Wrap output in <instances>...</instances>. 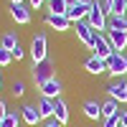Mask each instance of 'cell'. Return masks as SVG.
Segmentation results:
<instances>
[{
    "instance_id": "6da1fadb",
    "label": "cell",
    "mask_w": 127,
    "mask_h": 127,
    "mask_svg": "<svg viewBox=\"0 0 127 127\" xmlns=\"http://www.w3.org/2000/svg\"><path fill=\"white\" fill-rule=\"evenodd\" d=\"M107 10H104V5L99 3V0H94L92 8H89V15H87V23L97 31V33H102V31H107Z\"/></svg>"
},
{
    "instance_id": "7a4b0ae2",
    "label": "cell",
    "mask_w": 127,
    "mask_h": 127,
    "mask_svg": "<svg viewBox=\"0 0 127 127\" xmlns=\"http://www.w3.org/2000/svg\"><path fill=\"white\" fill-rule=\"evenodd\" d=\"M31 59H33V64H41V61H46L48 59V38L46 33H38L33 36V41H31Z\"/></svg>"
},
{
    "instance_id": "3957f363",
    "label": "cell",
    "mask_w": 127,
    "mask_h": 127,
    "mask_svg": "<svg viewBox=\"0 0 127 127\" xmlns=\"http://www.w3.org/2000/svg\"><path fill=\"white\" fill-rule=\"evenodd\" d=\"M31 74H33L36 87L41 89L48 79H54V64H51L48 59H46V61H41V64H33V66H31Z\"/></svg>"
},
{
    "instance_id": "277c9868",
    "label": "cell",
    "mask_w": 127,
    "mask_h": 127,
    "mask_svg": "<svg viewBox=\"0 0 127 127\" xmlns=\"http://www.w3.org/2000/svg\"><path fill=\"white\" fill-rule=\"evenodd\" d=\"M107 74H112L114 79H120L127 74V56L120 54V51H114V54L107 59Z\"/></svg>"
},
{
    "instance_id": "5b68a950",
    "label": "cell",
    "mask_w": 127,
    "mask_h": 127,
    "mask_svg": "<svg viewBox=\"0 0 127 127\" xmlns=\"http://www.w3.org/2000/svg\"><path fill=\"white\" fill-rule=\"evenodd\" d=\"M97 33V31H94ZM94 56H99V59H109L112 54H114V48H112V43H109V38H107V33H97L94 36Z\"/></svg>"
},
{
    "instance_id": "8992f818",
    "label": "cell",
    "mask_w": 127,
    "mask_h": 127,
    "mask_svg": "<svg viewBox=\"0 0 127 127\" xmlns=\"http://www.w3.org/2000/svg\"><path fill=\"white\" fill-rule=\"evenodd\" d=\"M74 26H76V38L81 41L84 46L94 48V36H97V33H94V28L87 23V20H79V23H74Z\"/></svg>"
},
{
    "instance_id": "52a82bcc",
    "label": "cell",
    "mask_w": 127,
    "mask_h": 127,
    "mask_svg": "<svg viewBox=\"0 0 127 127\" xmlns=\"http://www.w3.org/2000/svg\"><path fill=\"white\" fill-rule=\"evenodd\" d=\"M89 8H92V5L71 3V5L66 8V18L71 20V23H79V20H87V15H89Z\"/></svg>"
},
{
    "instance_id": "ba28073f",
    "label": "cell",
    "mask_w": 127,
    "mask_h": 127,
    "mask_svg": "<svg viewBox=\"0 0 127 127\" xmlns=\"http://www.w3.org/2000/svg\"><path fill=\"white\" fill-rule=\"evenodd\" d=\"M107 94H109V99L127 104V81H112L107 87Z\"/></svg>"
},
{
    "instance_id": "9c48e42d",
    "label": "cell",
    "mask_w": 127,
    "mask_h": 127,
    "mask_svg": "<svg viewBox=\"0 0 127 127\" xmlns=\"http://www.w3.org/2000/svg\"><path fill=\"white\" fill-rule=\"evenodd\" d=\"M20 120H23L26 125H31V127H36V125L41 122L38 107H36V104H23V109H20Z\"/></svg>"
},
{
    "instance_id": "30bf717a",
    "label": "cell",
    "mask_w": 127,
    "mask_h": 127,
    "mask_svg": "<svg viewBox=\"0 0 127 127\" xmlns=\"http://www.w3.org/2000/svg\"><path fill=\"white\" fill-rule=\"evenodd\" d=\"M43 20H46V26H48V28H54V31H69V28H71V20H69L66 15H56V13H48Z\"/></svg>"
},
{
    "instance_id": "8fae6325",
    "label": "cell",
    "mask_w": 127,
    "mask_h": 127,
    "mask_svg": "<svg viewBox=\"0 0 127 127\" xmlns=\"http://www.w3.org/2000/svg\"><path fill=\"white\" fill-rule=\"evenodd\" d=\"M84 69H87L89 74H94V76H99V74H104V71H107V59L89 56L87 61H84Z\"/></svg>"
},
{
    "instance_id": "7c38bea8",
    "label": "cell",
    "mask_w": 127,
    "mask_h": 127,
    "mask_svg": "<svg viewBox=\"0 0 127 127\" xmlns=\"http://www.w3.org/2000/svg\"><path fill=\"white\" fill-rule=\"evenodd\" d=\"M61 81L54 76V79H48L46 84H43V87H41V97H48V99H59L61 97Z\"/></svg>"
},
{
    "instance_id": "4fadbf2b",
    "label": "cell",
    "mask_w": 127,
    "mask_h": 127,
    "mask_svg": "<svg viewBox=\"0 0 127 127\" xmlns=\"http://www.w3.org/2000/svg\"><path fill=\"white\" fill-rule=\"evenodd\" d=\"M107 38H109V43L114 51H122L127 48V31H107Z\"/></svg>"
},
{
    "instance_id": "5bb4252c",
    "label": "cell",
    "mask_w": 127,
    "mask_h": 127,
    "mask_svg": "<svg viewBox=\"0 0 127 127\" xmlns=\"http://www.w3.org/2000/svg\"><path fill=\"white\" fill-rule=\"evenodd\" d=\"M36 107H38V112H41V120H54V112H56V107H54V99L41 97Z\"/></svg>"
},
{
    "instance_id": "9a60e30c",
    "label": "cell",
    "mask_w": 127,
    "mask_h": 127,
    "mask_svg": "<svg viewBox=\"0 0 127 127\" xmlns=\"http://www.w3.org/2000/svg\"><path fill=\"white\" fill-rule=\"evenodd\" d=\"M10 15H13V20L20 23V26L31 23V13H28V8H26L23 3H20V5H10Z\"/></svg>"
},
{
    "instance_id": "2e32d148",
    "label": "cell",
    "mask_w": 127,
    "mask_h": 127,
    "mask_svg": "<svg viewBox=\"0 0 127 127\" xmlns=\"http://www.w3.org/2000/svg\"><path fill=\"white\" fill-rule=\"evenodd\" d=\"M54 107H56V112H54V120H59L61 125H66L69 122V104L64 102L61 97L59 99H54Z\"/></svg>"
},
{
    "instance_id": "e0dca14e",
    "label": "cell",
    "mask_w": 127,
    "mask_h": 127,
    "mask_svg": "<svg viewBox=\"0 0 127 127\" xmlns=\"http://www.w3.org/2000/svg\"><path fill=\"white\" fill-rule=\"evenodd\" d=\"M84 114H87L89 120H99L102 117V104L94 102V99H87L84 102Z\"/></svg>"
},
{
    "instance_id": "ac0fdd59",
    "label": "cell",
    "mask_w": 127,
    "mask_h": 127,
    "mask_svg": "<svg viewBox=\"0 0 127 127\" xmlns=\"http://www.w3.org/2000/svg\"><path fill=\"white\" fill-rule=\"evenodd\" d=\"M107 31H127V15H109Z\"/></svg>"
},
{
    "instance_id": "d6986e66",
    "label": "cell",
    "mask_w": 127,
    "mask_h": 127,
    "mask_svg": "<svg viewBox=\"0 0 127 127\" xmlns=\"http://www.w3.org/2000/svg\"><path fill=\"white\" fill-rule=\"evenodd\" d=\"M66 8H69V3H66V0H48V13L66 15Z\"/></svg>"
},
{
    "instance_id": "ffe728a7",
    "label": "cell",
    "mask_w": 127,
    "mask_h": 127,
    "mask_svg": "<svg viewBox=\"0 0 127 127\" xmlns=\"http://www.w3.org/2000/svg\"><path fill=\"white\" fill-rule=\"evenodd\" d=\"M112 114H120L117 102H114V99H107V102L102 104V120H104V117H112Z\"/></svg>"
},
{
    "instance_id": "44dd1931",
    "label": "cell",
    "mask_w": 127,
    "mask_h": 127,
    "mask_svg": "<svg viewBox=\"0 0 127 127\" xmlns=\"http://www.w3.org/2000/svg\"><path fill=\"white\" fill-rule=\"evenodd\" d=\"M18 122H20V114L18 112H8L3 120H0V127H18Z\"/></svg>"
},
{
    "instance_id": "7402d4cb",
    "label": "cell",
    "mask_w": 127,
    "mask_h": 127,
    "mask_svg": "<svg viewBox=\"0 0 127 127\" xmlns=\"http://www.w3.org/2000/svg\"><path fill=\"white\" fill-rule=\"evenodd\" d=\"M0 46L8 48V51H13V48L18 46V36H15V33H5L3 38H0Z\"/></svg>"
},
{
    "instance_id": "603a6c76",
    "label": "cell",
    "mask_w": 127,
    "mask_h": 127,
    "mask_svg": "<svg viewBox=\"0 0 127 127\" xmlns=\"http://www.w3.org/2000/svg\"><path fill=\"white\" fill-rule=\"evenodd\" d=\"M112 15H127L125 0H114V3H112Z\"/></svg>"
},
{
    "instance_id": "cb8c5ba5",
    "label": "cell",
    "mask_w": 127,
    "mask_h": 127,
    "mask_svg": "<svg viewBox=\"0 0 127 127\" xmlns=\"http://www.w3.org/2000/svg\"><path fill=\"white\" fill-rule=\"evenodd\" d=\"M10 61H13V54H10L8 48H3V46H0V66H8Z\"/></svg>"
},
{
    "instance_id": "d4e9b609",
    "label": "cell",
    "mask_w": 127,
    "mask_h": 127,
    "mask_svg": "<svg viewBox=\"0 0 127 127\" xmlns=\"http://www.w3.org/2000/svg\"><path fill=\"white\" fill-rule=\"evenodd\" d=\"M23 94H26V84L20 79H15L13 81V97H23Z\"/></svg>"
},
{
    "instance_id": "484cf974",
    "label": "cell",
    "mask_w": 127,
    "mask_h": 127,
    "mask_svg": "<svg viewBox=\"0 0 127 127\" xmlns=\"http://www.w3.org/2000/svg\"><path fill=\"white\" fill-rule=\"evenodd\" d=\"M102 127H120V114H112V117H104Z\"/></svg>"
},
{
    "instance_id": "4316f807",
    "label": "cell",
    "mask_w": 127,
    "mask_h": 127,
    "mask_svg": "<svg viewBox=\"0 0 127 127\" xmlns=\"http://www.w3.org/2000/svg\"><path fill=\"white\" fill-rule=\"evenodd\" d=\"M10 54H13V59H15V61H20V59H23V56H26V51H23V46H20V43H18V46H15L13 51H10Z\"/></svg>"
},
{
    "instance_id": "83f0119b",
    "label": "cell",
    "mask_w": 127,
    "mask_h": 127,
    "mask_svg": "<svg viewBox=\"0 0 127 127\" xmlns=\"http://www.w3.org/2000/svg\"><path fill=\"white\" fill-rule=\"evenodd\" d=\"M120 127H127V109L120 112Z\"/></svg>"
},
{
    "instance_id": "f1b7e54d",
    "label": "cell",
    "mask_w": 127,
    "mask_h": 127,
    "mask_svg": "<svg viewBox=\"0 0 127 127\" xmlns=\"http://www.w3.org/2000/svg\"><path fill=\"white\" fill-rule=\"evenodd\" d=\"M43 127H61V122H59V120H46Z\"/></svg>"
},
{
    "instance_id": "f546056e",
    "label": "cell",
    "mask_w": 127,
    "mask_h": 127,
    "mask_svg": "<svg viewBox=\"0 0 127 127\" xmlns=\"http://www.w3.org/2000/svg\"><path fill=\"white\" fill-rule=\"evenodd\" d=\"M5 114H8V109H5V102H3V99H0V120H3V117H5Z\"/></svg>"
},
{
    "instance_id": "4dcf8cb0",
    "label": "cell",
    "mask_w": 127,
    "mask_h": 127,
    "mask_svg": "<svg viewBox=\"0 0 127 127\" xmlns=\"http://www.w3.org/2000/svg\"><path fill=\"white\" fill-rule=\"evenodd\" d=\"M43 3H46V0H31V5H33V8H36V10H38V8H41V5H43Z\"/></svg>"
},
{
    "instance_id": "1f68e13d",
    "label": "cell",
    "mask_w": 127,
    "mask_h": 127,
    "mask_svg": "<svg viewBox=\"0 0 127 127\" xmlns=\"http://www.w3.org/2000/svg\"><path fill=\"white\" fill-rule=\"evenodd\" d=\"M74 3H81V5H92L94 0H74Z\"/></svg>"
},
{
    "instance_id": "d6a6232c",
    "label": "cell",
    "mask_w": 127,
    "mask_h": 127,
    "mask_svg": "<svg viewBox=\"0 0 127 127\" xmlns=\"http://www.w3.org/2000/svg\"><path fill=\"white\" fill-rule=\"evenodd\" d=\"M20 3H23V0H10V5H20Z\"/></svg>"
},
{
    "instance_id": "836d02e7",
    "label": "cell",
    "mask_w": 127,
    "mask_h": 127,
    "mask_svg": "<svg viewBox=\"0 0 127 127\" xmlns=\"http://www.w3.org/2000/svg\"><path fill=\"white\" fill-rule=\"evenodd\" d=\"M66 3H69V5H71V3H74V0H66Z\"/></svg>"
},
{
    "instance_id": "e575fe53",
    "label": "cell",
    "mask_w": 127,
    "mask_h": 127,
    "mask_svg": "<svg viewBox=\"0 0 127 127\" xmlns=\"http://www.w3.org/2000/svg\"><path fill=\"white\" fill-rule=\"evenodd\" d=\"M0 87H3V79H0Z\"/></svg>"
},
{
    "instance_id": "d590c367",
    "label": "cell",
    "mask_w": 127,
    "mask_h": 127,
    "mask_svg": "<svg viewBox=\"0 0 127 127\" xmlns=\"http://www.w3.org/2000/svg\"><path fill=\"white\" fill-rule=\"evenodd\" d=\"M125 8H127V0H125Z\"/></svg>"
},
{
    "instance_id": "8d00e7d4",
    "label": "cell",
    "mask_w": 127,
    "mask_h": 127,
    "mask_svg": "<svg viewBox=\"0 0 127 127\" xmlns=\"http://www.w3.org/2000/svg\"><path fill=\"white\" fill-rule=\"evenodd\" d=\"M46 3H48V0H46Z\"/></svg>"
}]
</instances>
